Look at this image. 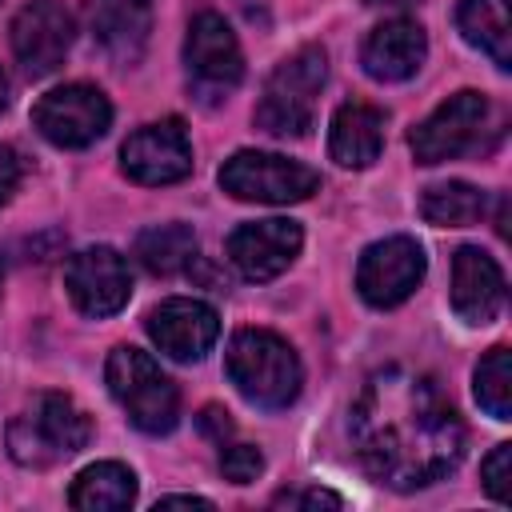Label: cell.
Instances as JSON below:
<instances>
[{
    "mask_svg": "<svg viewBox=\"0 0 512 512\" xmlns=\"http://www.w3.org/2000/svg\"><path fill=\"white\" fill-rule=\"evenodd\" d=\"M360 468L396 492L444 480L464 456V424L432 376L376 372L348 420Z\"/></svg>",
    "mask_w": 512,
    "mask_h": 512,
    "instance_id": "6da1fadb",
    "label": "cell"
},
{
    "mask_svg": "<svg viewBox=\"0 0 512 512\" xmlns=\"http://www.w3.org/2000/svg\"><path fill=\"white\" fill-rule=\"evenodd\" d=\"M228 380L236 384V392L256 404V408H288L300 396L304 384V368L300 356L292 352L288 340H280L268 328H240L228 340V356H224Z\"/></svg>",
    "mask_w": 512,
    "mask_h": 512,
    "instance_id": "7a4b0ae2",
    "label": "cell"
},
{
    "mask_svg": "<svg viewBox=\"0 0 512 512\" xmlns=\"http://www.w3.org/2000/svg\"><path fill=\"white\" fill-rule=\"evenodd\" d=\"M328 80V56L320 44H304L296 48L288 60H280L272 68V76L264 80V92L256 100V128L268 136H308L312 120H316V100L320 88Z\"/></svg>",
    "mask_w": 512,
    "mask_h": 512,
    "instance_id": "3957f363",
    "label": "cell"
},
{
    "mask_svg": "<svg viewBox=\"0 0 512 512\" xmlns=\"http://www.w3.org/2000/svg\"><path fill=\"white\" fill-rule=\"evenodd\" d=\"M88 440H92V420L64 392L36 396L8 424V456L24 468H52V464L76 456Z\"/></svg>",
    "mask_w": 512,
    "mask_h": 512,
    "instance_id": "277c9868",
    "label": "cell"
},
{
    "mask_svg": "<svg viewBox=\"0 0 512 512\" xmlns=\"http://www.w3.org/2000/svg\"><path fill=\"white\" fill-rule=\"evenodd\" d=\"M108 392L116 396V404L128 412V420L148 432V436H164L176 428L180 420V388L168 380V372L140 348L120 344L108 356L104 368Z\"/></svg>",
    "mask_w": 512,
    "mask_h": 512,
    "instance_id": "5b68a950",
    "label": "cell"
},
{
    "mask_svg": "<svg viewBox=\"0 0 512 512\" xmlns=\"http://www.w3.org/2000/svg\"><path fill=\"white\" fill-rule=\"evenodd\" d=\"M184 68H188V88L196 92L200 104L228 100V92H236V84L244 80L240 40L220 12L192 16L184 36Z\"/></svg>",
    "mask_w": 512,
    "mask_h": 512,
    "instance_id": "8992f818",
    "label": "cell"
},
{
    "mask_svg": "<svg viewBox=\"0 0 512 512\" xmlns=\"http://www.w3.org/2000/svg\"><path fill=\"white\" fill-rule=\"evenodd\" d=\"M220 188L232 200H248V204H300L320 188V172L276 152L244 148L224 160Z\"/></svg>",
    "mask_w": 512,
    "mask_h": 512,
    "instance_id": "52a82bcc",
    "label": "cell"
},
{
    "mask_svg": "<svg viewBox=\"0 0 512 512\" xmlns=\"http://www.w3.org/2000/svg\"><path fill=\"white\" fill-rule=\"evenodd\" d=\"M488 116H492L488 96H480L472 88L448 96L428 120H420L408 132V148H412L416 164H444V160L472 152L488 128Z\"/></svg>",
    "mask_w": 512,
    "mask_h": 512,
    "instance_id": "ba28073f",
    "label": "cell"
},
{
    "mask_svg": "<svg viewBox=\"0 0 512 512\" xmlns=\"http://www.w3.org/2000/svg\"><path fill=\"white\" fill-rule=\"evenodd\" d=\"M36 132L56 148H88L112 124V104L92 84H64L36 100L32 108Z\"/></svg>",
    "mask_w": 512,
    "mask_h": 512,
    "instance_id": "9c48e42d",
    "label": "cell"
},
{
    "mask_svg": "<svg viewBox=\"0 0 512 512\" xmlns=\"http://www.w3.org/2000/svg\"><path fill=\"white\" fill-rule=\"evenodd\" d=\"M424 248L412 240V236H388V240H376L360 252V264H356V292L372 304V308H396L404 304L416 284L424 280Z\"/></svg>",
    "mask_w": 512,
    "mask_h": 512,
    "instance_id": "30bf717a",
    "label": "cell"
},
{
    "mask_svg": "<svg viewBox=\"0 0 512 512\" xmlns=\"http://www.w3.org/2000/svg\"><path fill=\"white\" fill-rule=\"evenodd\" d=\"M72 16L60 0H28L16 16H12V28H8V40H12V52L24 68V76L40 80L48 72H56L72 48Z\"/></svg>",
    "mask_w": 512,
    "mask_h": 512,
    "instance_id": "8fae6325",
    "label": "cell"
},
{
    "mask_svg": "<svg viewBox=\"0 0 512 512\" xmlns=\"http://www.w3.org/2000/svg\"><path fill=\"white\" fill-rule=\"evenodd\" d=\"M64 288L72 296V304L84 316H116L128 296H132V272L124 264V256L108 244L96 248H80L76 256H68L64 264Z\"/></svg>",
    "mask_w": 512,
    "mask_h": 512,
    "instance_id": "7c38bea8",
    "label": "cell"
},
{
    "mask_svg": "<svg viewBox=\"0 0 512 512\" xmlns=\"http://www.w3.org/2000/svg\"><path fill=\"white\" fill-rule=\"evenodd\" d=\"M120 168L136 184H176L192 172V144L176 116L136 128L120 148Z\"/></svg>",
    "mask_w": 512,
    "mask_h": 512,
    "instance_id": "4fadbf2b",
    "label": "cell"
},
{
    "mask_svg": "<svg viewBox=\"0 0 512 512\" xmlns=\"http://www.w3.org/2000/svg\"><path fill=\"white\" fill-rule=\"evenodd\" d=\"M228 260L236 264V272L244 280H276L304 248V228L296 220L284 216H268V220H248L228 236Z\"/></svg>",
    "mask_w": 512,
    "mask_h": 512,
    "instance_id": "5bb4252c",
    "label": "cell"
},
{
    "mask_svg": "<svg viewBox=\"0 0 512 512\" xmlns=\"http://www.w3.org/2000/svg\"><path fill=\"white\" fill-rule=\"evenodd\" d=\"M152 344L180 360V364H196L208 356V348L220 340V316L212 304L192 300V296H172L164 304H156L144 320Z\"/></svg>",
    "mask_w": 512,
    "mask_h": 512,
    "instance_id": "9a60e30c",
    "label": "cell"
},
{
    "mask_svg": "<svg viewBox=\"0 0 512 512\" xmlns=\"http://www.w3.org/2000/svg\"><path fill=\"white\" fill-rule=\"evenodd\" d=\"M452 308L464 324L480 328L492 324L504 308V272L488 252L472 244L456 248L452 256Z\"/></svg>",
    "mask_w": 512,
    "mask_h": 512,
    "instance_id": "2e32d148",
    "label": "cell"
},
{
    "mask_svg": "<svg viewBox=\"0 0 512 512\" xmlns=\"http://www.w3.org/2000/svg\"><path fill=\"white\" fill-rule=\"evenodd\" d=\"M84 20L116 64H136L152 32V0H84Z\"/></svg>",
    "mask_w": 512,
    "mask_h": 512,
    "instance_id": "e0dca14e",
    "label": "cell"
},
{
    "mask_svg": "<svg viewBox=\"0 0 512 512\" xmlns=\"http://www.w3.org/2000/svg\"><path fill=\"white\" fill-rule=\"evenodd\" d=\"M428 56V36L416 20L408 16H396V20H384L380 28L368 32L364 48H360V64L372 80L380 84H396V80H408L420 72Z\"/></svg>",
    "mask_w": 512,
    "mask_h": 512,
    "instance_id": "ac0fdd59",
    "label": "cell"
},
{
    "mask_svg": "<svg viewBox=\"0 0 512 512\" xmlns=\"http://www.w3.org/2000/svg\"><path fill=\"white\" fill-rule=\"evenodd\" d=\"M384 108L368 104V100H348L336 108L332 128H328V152L340 168H368L372 160H380L384 148Z\"/></svg>",
    "mask_w": 512,
    "mask_h": 512,
    "instance_id": "d6986e66",
    "label": "cell"
},
{
    "mask_svg": "<svg viewBox=\"0 0 512 512\" xmlns=\"http://www.w3.org/2000/svg\"><path fill=\"white\" fill-rule=\"evenodd\" d=\"M456 28L472 48L492 56L500 72L512 68V20L508 0H460L456 4Z\"/></svg>",
    "mask_w": 512,
    "mask_h": 512,
    "instance_id": "ffe728a7",
    "label": "cell"
},
{
    "mask_svg": "<svg viewBox=\"0 0 512 512\" xmlns=\"http://www.w3.org/2000/svg\"><path fill=\"white\" fill-rule=\"evenodd\" d=\"M132 500H136V472L116 460L88 464L68 492V504L80 512H116V508H128Z\"/></svg>",
    "mask_w": 512,
    "mask_h": 512,
    "instance_id": "44dd1931",
    "label": "cell"
},
{
    "mask_svg": "<svg viewBox=\"0 0 512 512\" xmlns=\"http://www.w3.org/2000/svg\"><path fill=\"white\" fill-rule=\"evenodd\" d=\"M196 256V232L180 220L172 224H152L136 236V260L152 272V276H176L192 264Z\"/></svg>",
    "mask_w": 512,
    "mask_h": 512,
    "instance_id": "7402d4cb",
    "label": "cell"
},
{
    "mask_svg": "<svg viewBox=\"0 0 512 512\" xmlns=\"http://www.w3.org/2000/svg\"><path fill=\"white\" fill-rule=\"evenodd\" d=\"M488 212V196L468 180L432 184L420 196V216L436 228H468Z\"/></svg>",
    "mask_w": 512,
    "mask_h": 512,
    "instance_id": "603a6c76",
    "label": "cell"
},
{
    "mask_svg": "<svg viewBox=\"0 0 512 512\" xmlns=\"http://www.w3.org/2000/svg\"><path fill=\"white\" fill-rule=\"evenodd\" d=\"M472 392L492 420H512V352L504 344L484 352L472 376Z\"/></svg>",
    "mask_w": 512,
    "mask_h": 512,
    "instance_id": "cb8c5ba5",
    "label": "cell"
},
{
    "mask_svg": "<svg viewBox=\"0 0 512 512\" xmlns=\"http://www.w3.org/2000/svg\"><path fill=\"white\" fill-rule=\"evenodd\" d=\"M480 480H484V492H488L496 504H508V500H512V444H496V448L484 456Z\"/></svg>",
    "mask_w": 512,
    "mask_h": 512,
    "instance_id": "d4e9b609",
    "label": "cell"
},
{
    "mask_svg": "<svg viewBox=\"0 0 512 512\" xmlns=\"http://www.w3.org/2000/svg\"><path fill=\"white\" fill-rule=\"evenodd\" d=\"M220 472H224V480H232V484H252V480L264 472V456H260L256 444H228V448L220 452Z\"/></svg>",
    "mask_w": 512,
    "mask_h": 512,
    "instance_id": "484cf974",
    "label": "cell"
},
{
    "mask_svg": "<svg viewBox=\"0 0 512 512\" xmlns=\"http://www.w3.org/2000/svg\"><path fill=\"white\" fill-rule=\"evenodd\" d=\"M272 504L276 508H344V500L328 488H288Z\"/></svg>",
    "mask_w": 512,
    "mask_h": 512,
    "instance_id": "4316f807",
    "label": "cell"
},
{
    "mask_svg": "<svg viewBox=\"0 0 512 512\" xmlns=\"http://www.w3.org/2000/svg\"><path fill=\"white\" fill-rule=\"evenodd\" d=\"M196 424H200V432L212 436L216 444H224V440L232 436V428H236L232 416H228V408H220V404H208V408L196 416Z\"/></svg>",
    "mask_w": 512,
    "mask_h": 512,
    "instance_id": "83f0119b",
    "label": "cell"
},
{
    "mask_svg": "<svg viewBox=\"0 0 512 512\" xmlns=\"http://www.w3.org/2000/svg\"><path fill=\"white\" fill-rule=\"evenodd\" d=\"M16 180H20V160L8 144H0V204L16 192Z\"/></svg>",
    "mask_w": 512,
    "mask_h": 512,
    "instance_id": "f1b7e54d",
    "label": "cell"
},
{
    "mask_svg": "<svg viewBox=\"0 0 512 512\" xmlns=\"http://www.w3.org/2000/svg\"><path fill=\"white\" fill-rule=\"evenodd\" d=\"M156 508H212V500H204V496H160L156 500Z\"/></svg>",
    "mask_w": 512,
    "mask_h": 512,
    "instance_id": "f546056e",
    "label": "cell"
},
{
    "mask_svg": "<svg viewBox=\"0 0 512 512\" xmlns=\"http://www.w3.org/2000/svg\"><path fill=\"white\" fill-rule=\"evenodd\" d=\"M368 8H408V4H420V0H364Z\"/></svg>",
    "mask_w": 512,
    "mask_h": 512,
    "instance_id": "4dcf8cb0",
    "label": "cell"
},
{
    "mask_svg": "<svg viewBox=\"0 0 512 512\" xmlns=\"http://www.w3.org/2000/svg\"><path fill=\"white\" fill-rule=\"evenodd\" d=\"M4 104H8V80H4V72H0V112H4Z\"/></svg>",
    "mask_w": 512,
    "mask_h": 512,
    "instance_id": "1f68e13d",
    "label": "cell"
},
{
    "mask_svg": "<svg viewBox=\"0 0 512 512\" xmlns=\"http://www.w3.org/2000/svg\"><path fill=\"white\" fill-rule=\"evenodd\" d=\"M0 276H4V264H0Z\"/></svg>",
    "mask_w": 512,
    "mask_h": 512,
    "instance_id": "d6a6232c",
    "label": "cell"
}]
</instances>
